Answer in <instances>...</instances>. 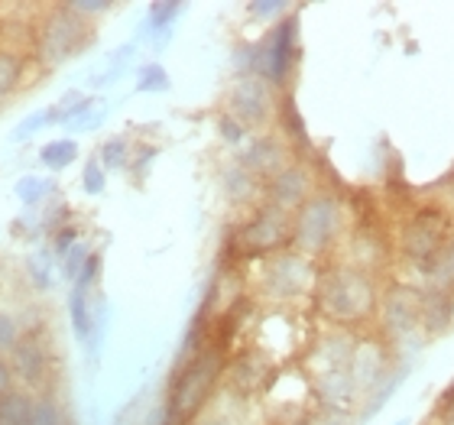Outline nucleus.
<instances>
[{
	"label": "nucleus",
	"mask_w": 454,
	"mask_h": 425,
	"mask_svg": "<svg viewBox=\"0 0 454 425\" xmlns=\"http://www.w3.org/2000/svg\"><path fill=\"white\" fill-rule=\"evenodd\" d=\"M224 367V344H211V348L199 350L195 360H189L182 374L172 383L169 393V409H166V425H182L201 409V403L208 399V393L218 383V374Z\"/></svg>",
	"instance_id": "obj_1"
},
{
	"label": "nucleus",
	"mask_w": 454,
	"mask_h": 425,
	"mask_svg": "<svg viewBox=\"0 0 454 425\" xmlns=\"http://www.w3.org/2000/svg\"><path fill=\"white\" fill-rule=\"evenodd\" d=\"M318 303L328 319L348 325V321L367 319L377 305V293L373 283L360 270L350 266H334L322 276V289H318Z\"/></svg>",
	"instance_id": "obj_2"
},
{
	"label": "nucleus",
	"mask_w": 454,
	"mask_h": 425,
	"mask_svg": "<svg viewBox=\"0 0 454 425\" xmlns=\"http://www.w3.org/2000/svg\"><path fill=\"white\" fill-rule=\"evenodd\" d=\"M88 43V20H82L75 10H68V4L56 7L43 20L36 36V56L46 66H62L72 56H78Z\"/></svg>",
	"instance_id": "obj_3"
},
{
	"label": "nucleus",
	"mask_w": 454,
	"mask_h": 425,
	"mask_svg": "<svg viewBox=\"0 0 454 425\" xmlns=\"http://www.w3.org/2000/svg\"><path fill=\"white\" fill-rule=\"evenodd\" d=\"M295 20L276 23L273 33L263 39V46L256 49V72L270 82V85H286V78L295 66Z\"/></svg>",
	"instance_id": "obj_4"
},
{
	"label": "nucleus",
	"mask_w": 454,
	"mask_h": 425,
	"mask_svg": "<svg viewBox=\"0 0 454 425\" xmlns=\"http://www.w3.org/2000/svg\"><path fill=\"white\" fill-rule=\"evenodd\" d=\"M338 231V205L332 199H318L305 201L295 217V240L305 247V250H322L328 240Z\"/></svg>",
	"instance_id": "obj_5"
},
{
	"label": "nucleus",
	"mask_w": 454,
	"mask_h": 425,
	"mask_svg": "<svg viewBox=\"0 0 454 425\" xmlns=\"http://www.w3.org/2000/svg\"><path fill=\"white\" fill-rule=\"evenodd\" d=\"M289 217L286 211L279 209H263L260 215L250 221V224L240 231V247H244L247 254H270L276 247H283L289 240Z\"/></svg>",
	"instance_id": "obj_6"
},
{
	"label": "nucleus",
	"mask_w": 454,
	"mask_h": 425,
	"mask_svg": "<svg viewBox=\"0 0 454 425\" xmlns=\"http://www.w3.org/2000/svg\"><path fill=\"white\" fill-rule=\"evenodd\" d=\"M445 227H448V217L435 209H428V211H422V215L412 217L406 237H403V247H406L409 260L426 264V260L438 256V247H442V240H445Z\"/></svg>",
	"instance_id": "obj_7"
},
{
	"label": "nucleus",
	"mask_w": 454,
	"mask_h": 425,
	"mask_svg": "<svg viewBox=\"0 0 454 425\" xmlns=\"http://www.w3.org/2000/svg\"><path fill=\"white\" fill-rule=\"evenodd\" d=\"M231 105V117L244 123V127H254V123H263L270 117V107H273V95H270V85L260 82V78H240L227 98Z\"/></svg>",
	"instance_id": "obj_8"
},
{
	"label": "nucleus",
	"mask_w": 454,
	"mask_h": 425,
	"mask_svg": "<svg viewBox=\"0 0 454 425\" xmlns=\"http://www.w3.org/2000/svg\"><path fill=\"white\" fill-rule=\"evenodd\" d=\"M10 367H13V377H20L27 387H39L49 374V350L43 344L39 334H23L20 344L10 350Z\"/></svg>",
	"instance_id": "obj_9"
},
{
	"label": "nucleus",
	"mask_w": 454,
	"mask_h": 425,
	"mask_svg": "<svg viewBox=\"0 0 454 425\" xmlns=\"http://www.w3.org/2000/svg\"><path fill=\"white\" fill-rule=\"evenodd\" d=\"M309 283V264L299 254H283L276 256L270 270H266V289L279 299H293L302 293V286Z\"/></svg>",
	"instance_id": "obj_10"
},
{
	"label": "nucleus",
	"mask_w": 454,
	"mask_h": 425,
	"mask_svg": "<svg viewBox=\"0 0 454 425\" xmlns=\"http://www.w3.org/2000/svg\"><path fill=\"white\" fill-rule=\"evenodd\" d=\"M305 185H309V179H305L302 169H283L273 179V185H270V199H273V209H279V211L302 209Z\"/></svg>",
	"instance_id": "obj_11"
},
{
	"label": "nucleus",
	"mask_w": 454,
	"mask_h": 425,
	"mask_svg": "<svg viewBox=\"0 0 454 425\" xmlns=\"http://www.w3.org/2000/svg\"><path fill=\"white\" fill-rule=\"evenodd\" d=\"M419 309H422V305L416 303V295L406 293V289H396V293L387 299V309H383L387 328L393 331V334H403V338H406L409 331L416 328Z\"/></svg>",
	"instance_id": "obj_12"
},
{
	"label": "nucleus",
	"mask_w": 454,
	"mask_h": 425,
	"mask_svg": "<svg viewBox=\"0 0 454 425\" xmlns=\"http://www.w3.org/2000/svg\"><path fill=\"white\" fill-rule=\"evenodd\" d=\"M244 169L254 172V176H279L283 172V146L276 140H256L250 143V150L244 156Z\"/></svg>",
	"instance_id": "obj_13"
},
{
	"label": "nucleus",
	"mask_w": 454,
	"mask_h": 425,
	"mask_svg": "<svg viewBox=\"0 0 454 425\" xmlns=\"http://www.w3.org/2000/svg\"><path fill=\"white\" fill-rule=\"evenodd\" d=\"M380 370H383V354L377 350L373 341H364L360 348H354V354H350V377H354V387L370 390L380 380Z\"/></svg>",
	"instance_id": "obj_14"
},
{
	"label": "nucleus",
	"mask_w": 454,
	"mask_h": 425,
	"mask_svg": "<svg viewBox=\"0 0 454 425\" xmlns=\"http://www.w3.org/2000/svg\"><path fill=\"white\" fill-rule=\"evenodd\" d=\"M68 319H72L75 338L82 341V344H88L91 334H95V309H91V299H88L85 286H72V295H68Z\"/></svg>",
	"instance_id": "obj_15"
},
{
	"label": "nucleus",
	"mask_w": 454,
	"mask_h": 425,
	"mask_svg": "<svg viewBox=\"0 0 454 425\" xmlns=\"http://www.w3.org/2000/svg\"><path fill=\"white\" fill-rule=\"evenodd\" d=\"M322 397L328 403V409H344L350 406V399H354V377H350V370H334V374H325L322 377Z\"/></svg>",
	"instance_id": "obj_16"
},
{
	"label": "nucleus",
	"mask_w": 454,
	"mask_h": 425,
	"mask_svg": "<svg viewBox=\"0 0 454 425\" xmlns=\"http://www.w3.org/2000/svg\"><path fill=\"white\" fill-rule=\"evenodd\" d=\"M422 319H426L428 331H442L451 321V295L445 289H432L422 299Z\"/></svg>",
	"instance_id": "obj_17"
},
{
	"label": "nucleus",
	"mask_w": 454,
	"mask_h": 425,
	"mask_svg": "<svg viewBox=\"0 0 454 425\" xmlns=\"http://www.w3.org/2000/svg\"><path fill=\"white\" fill-rule=\"evenodd\" d=\"M33 406H36V399L13 390V393L0 399V425H29Z\"/></svg>",
	"instance_id": "obj_18"
},
{
	"label": "nucleus",
	"mask_w": 454,
	"mask_h": 425,
	"mask_svg": "<svg viewBox=\"0 0 454 425\" xmlns=\"http://www.w3.org/2000/svg\"><path fill=\"white\" fill-rule=\"evenodd\" d=\"M78 156V143L75 140H52L46 143L43 150H39V160H43V166L52 172H62L66 166H72Z\"/></svg>",
	"instance_id": "obj_19"
},
{
	"label": "nucleus",
	"mask_w": 454,
	"mask_h": 425,
	"mask_svg": "<svg viewBox=\"0 0 454 425\" xmlns=\"http://www.w3.org/2000/svg\"><path fill=\"white\" fill-rule=\"evenodd\" d=\"M224 189L234 201H247L256 189L254 172H247L244 166H231V169L224 172Z\"/></svg>",
	"instance_id": "obj_20"
},
{
	"label": "nucleus",
	"mask_w": 454,
	"mask_h": 425,
	"mask_svg": "<svg viewBox=\"0 0 454 425\" xmlns=\"http://www.w3.org/2000/svg\"><path fill=\"white\" fill-rule=\"evenodd\" d=\"M23 78V59L10 49H0V95H10Z\"/></svg>",
	"instance_id": "obj_21"
},
{
	"label": "nucleus",
	"mask_w": 454,
	"mask_h": 425,
	"mask_svg": "<svg viewBox=\"0 0 454 425\" xmlns=\"http://www.w3.org/2000/svg\"><path fill=\"white\" fill-rule=\"evenodd\" d=\"M137 91L143 95H162V91H169V75H166V68L150 62V66L140 68V78H137Z\"/></svg>",
	"instance_id": "obj_22"
},
{
	"label": "nucleus",
	"mask_w": 454,
	"mask_h": 425,
	"mask_svg": "<svg viewBox=\"0 0 454 425\" xmlns=\"http://www.w3.org/2000/svg\"><path fill=\"white\" fill-rule=\"evenodd\" d=\"M52 192V182L49 179H39V176H23V179L17 182V199L23 201V205H39L43 201V195H49Z\"/></svg>",
	"instance_id": "obj_23"
},
{
	"label": "nucleus",
	"mask_w": 454,
	"mask_h": 425,
	"mask_svg": "<svg viewBox=\"0 0 454 425\" xmlns=\"http://www.w3.org/2000/svg\"><path fill=\"white\" fill-rule=\"evenodd\" d=\"M52 264H56V254H52V250L33 254L27 260V270H29V276H33V283H36L39 289H49V283H52Z\"/></svg>",
	"instance_id": "obj_24"
},
{
	"label": "nucleus",
	"mask_w": 454,
	"mask_h": 425,
	"mask_svg": "<svg viewBox=\"0 0 454 425\" xmlns=\"http://www.w3.org/2000/svg\"><path fill=\"white\" fill-rule=\"evenodd\" d=\"M130 146H127V140L123 137H111V140L101 146V166L105 169H123L127 162H130Z\"/></svg>",
	"instance_id": "obj_25"
},
{
	"label": "nucleus",
	"mask_w": 454,
	"mask_h": 425,
	"mask_svg": "<svg viewBox=\"0 0 454 425\" xmlns=\"http://www.w3.org/2000/svg\"><path fill=\"white\" fill-rule=\"evenodd\" d=\"M182 13V4H153L150 7V33L162 36L172 27V17Z\"/></svg>",
	"instance_id": "obj_26"
},
{
	"label": "nucleus",
	"mask_w": 454,
	"mask_h": 425,
	"mask_svg": "<svg viewBox=\"0 0 454 425\" xmlns=\"http://www.w3.org/2000/svg\"><path fill=\"white\" fill-rule=\"evenodd\" d=\"M88 256H91V250H88L85 244L72 247V250L62 256V276H66V279H78L82 270H85V264H88Z\"/></svg>",
	"instance_id": "obj_27"
},
{
	"label": "nucleus",
	"mask_w": 454,
	"mask_h": 425,
	"mask_svg": "<svg viewBox=\"0 0 454 425\" xmlns=\"http://www.w3.org/2000/svg\"><path fill=\"white\" fill-rule=\"evenodd\" d=\"M82 189H85L88 195H101V192H105V166H101V160L85 162V172H82Z\"/></svg>",
	"instance_id": "obj_28"
},
{
	"label": "nucleus",
	"mask_w": 454,
	"mask_h": 425,
	"mask_svg": "<svg viewBox=\"0 0 454 425\" xmlns=\"http://www.w3.org/2000/svg\"><path fill=\"white\" fill-rule=\"evenodd\" d=\"M20 325H17V319L13 315H7V312H0V354H7V350H13L20 344Z\"/></svg>",
	"instance_id": "obj_29"
},
{
	"label": "nucleus",
	"mask_w": 454,
	"mask_h": 425,
	"mask_svg": "<svg viewBox=\"0 0 454 425\" xmlns=\"http://www.w3.org/2000/svg\"><path fill=\"white\" fill-rule=\"evenodd\" d=\"M49 121H52V111H36L33 117H27V121H23L17 127V130H13V140H17V143L29 140V137H33L36 130H43V127H46Z\"/></svg>",
	"instance_id": "obj_30"
},
{
	"label": "nucleus",
	"mask_w": 454,
	"mask_h": 425,
	"mask_svg": "<svg viewBox=\"0 0 454 425\" xmlns=\"http://www.w3.org/2000/svg\"><path fill=\"white\" fill-rule=\"evenodd\" d=\"M283 114H286V130L293 133V137H295L299 143H302V146H309V133H305V123H302V117L295 114V105H293V101H286Z\"/></svg>",
	"instance_id": "obj_31"
},
{
	"label": "nucleus",
	"mask_w": 454,
	"mask_h": 425,
	"mask_svg": "<svg viewBox=\"0 0 454 425\" xmlns=\"http://www.w3.org/2000/svg\"><path fill=\"white\" fill-rule=\"evenodd\" d=\"M218 127H221V137H224L227 143H240L247 137V127L237 121V117H221Z\"/></svg>",
	"instance_id": "obj_32"
},
{
	"label": "nucleus",
	"mask_w": 454,
	"mask_h": 425,
	"mask_svg": "<svg viewBox=\"0 0 454 425\" xmlns=\"http://www.w3.org/2000/svg\"><path fill=\"white\" fill-rule=\"evenodd\" d=\"M75 227H59V234H56V240H52V254L56 256H66L68 250H72V247L78 244L75 240Z\"/></svg>",
	"instance_id": "obj_33"
},
{
	"label": "nucleus",
	"mask_w": 454,
	"mask_h": 425,
	"mask_svg": "<svg viewBox=\"0 0 454 425\" xmlns=\"http://www.w3.org/2000/svg\"><path fill=\"white\" fill-rule=\"evenodd\" d=\"M98 270H101V254H91L88 256L85 270H82V276L75 279V286H85V289H91V283H95Z\"/></svg>",
	"instance_id": "obj_34"
},
{
	"label": "nucleus",
	"mask_w": 454,
	"mask_h": 425,
	"mask_svg": "<svg viewBox=\"0 0 454 425\" xmlns=\"http://www.w3.org/2000/svg\"><path fill=\"white\" fill-rule=\"evenodd\" d=\"M68 10H75L78 17H91V13H107V10H114V4H107V0H101V4L85 0V4H68Z\"/></svg>",
	"instance_id": "obj_35"
},
{
	"label": "nucleus",
	"mask_w": 454,
	"mask_h": 425,
	"mask_svg": "<svg viewBox=\"0 0 454 425\" xmlns=\"http://www.w3.org/2000/svg\"><path fill=\"white\" fill-rule=\"evenodd\" d=\"M13 393V367H10V360L0 354V399Z\"/></svg>",
	"instance_id": "obj_36"
},
{
	"label": "nucleus",
	"mask_w": 454,
	"mask_h": 425,
	"mask_svg": "<svg viewBox=\"0 0 454 425\" xmlns=\"http://www.w3.org/2000/svg\"><path fill=\"white\" fill-rule=\"evenodd\" d=\"M250 13L254 17H276V13H283L286 10V4H279V0H266V4H250Z\"/></svg>",
	"instance_id": "obj_37"
},
{
	"label": "nucleus",
	"mask_w": 454,
	"mask_h": 425,
	"mask_svg": "<svg viewBox=\"0 0 454 425\" xmlns=\"http://www.w3.org/2000/svg\"><path fill=\"white\" fill-rule=\"evenodd\" d=\"M442 270H445L448 283H454V237L448 240V247H445V256H442Z\"/></svg>",
	"instance_id": "obj_38"
},
{
	"label": "nucleus",
	"mask_w": 454,
	"mask_h": 425,
	"mask_svg": "<svg viewBox=\"0 0 454 425\" xmlns=\"http://www.w3.org/2000/svg\"><path fill=\"white\" fill-rule=\"evenodd\" d=\"M318 425H344V416H340V409H325V416L318 419Z\"/></svg>",
	"instance_id": "obj_39"
},
{
	"label": "nucleus",
	"mask_w": 454,
	"mask_h": 425,
	"mask_svg": "<svg viewBox=\"0 0 454 425\" xmlns=\"http://www.w3.org/2000/svg\"><path fill=\"white\" fill-rule=\"evenodd\" d=\"M451 397H454V390H451V393H448L445 399H451ZM448 425H454V406H451V413H448Z\"/></svg>",
	"instance_id": "obj_40"
},
{
	"label": "nucleus",
	"mask_w": 454,
	"mask_h": 425,
	"mask_svg": "<svg viewBox=\"0 0 454 425\" xmlns=\"http://www.w3.org/2000/svg\"><path fill=\"white\" fill-rule=\"evenodd\" d=\"M205 425H231V422H205Z\"/></svg>",
	"instance_id": "obj_41"
},
{
	"label": "nucleus",
	"mask_w": 454,
	"mask_h": 425,
	"mask_svg": "<svg viewBox=\"0 0 454 425\" xmlns=\"http://www.w3.org/2000/svg\"><path fill=\"white\" fill-rule=\"evenodd\" d=\"M396 425H406V422H396Z\"/></svg>",
	"instance_id": "obj_42"
}]
</instances>
